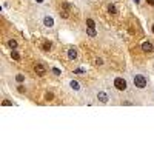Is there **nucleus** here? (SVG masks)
I'll list each match as a JSON object with an SVG mask.
<instances>
[{
    "label": "nucleus",
    "instance_id": "obj_1",
    "mask_svg": "<svg viewBox=\"0 0 154 154\" xmlns=\"http://www.w3.org/2000/svg\"><path fill=\"white\" fill-rule=\"evenodd\" d=\"M131 82H133V85H134L136 89L143 91V89H146V86H148V77L143 72H137L136 71V72L131 74Z\"/></svg>",
    "mask_w": 154,
    "mask_h": 154
},
{
    "label": "nucleus",
    "instance_id": "obj_2",
    "mask_svg": "<svg viewBox=\"0 0 154 154\" xmlns=\"http://www.w3.org/2000/svg\"><path fill=\"white\" fill-rule=\"evenodd\" d=\"M96 100L99 102V103H102V105H108L111 102L109 93L106 91V89H103V88L97 89V91H96Z\"/></svg>",
    "mask_w": 154,
    "mask_h": 154
},
{
    "label": "nucleus",
    "instance_id": "obj_3",
    "mask_svg": "<svg viewBox=\"0 0 154 154\" xmlns=\"http://www.w3.org/2000/svg\"><path fill=\"white\" fill-rule=\"evenodd\" d=\"M112 85H114V88L117 89V91H120V93H125L126 89H128V82H126V79H125V77H122V75L114 77Z\"/></svg>",
    "mask_w": 154,
    "mask_h": 154
},
{
    "label": "nucleus",
    "instance_id": "obj_4",
    "mask_svg": "<svg viewBox=\"0 0 154 154\" xmlns=\"http://www.w3.org/2000/svg\"><path fill=\"white\" fill-rule=\"evenodd\" d=\"M42 25L45 28H54L56 26V17L53 14H43L42 16Z\"/></svg>",
    "mask_w": 154,
    "mask_h": 154
},
{
    "label": "nucleus",
    "instance_id": "obj_5",
    "mask_svg": "<svg viewBox=\"0 0 154 154\" xmlns=\"http://www.w3.org/2000/svg\"><path fill=\"white\" fill-rule=\"evenodd\" d=\"M68 88L71 89L72 93H80L82 91V85L77 79H69L68 80Z\"/></svg>",
    "mask_w": 154,
    "mask_h": 154
},
{
    "label": "nucleus",
    "instance_id": "obj_6",
    "mask_svg": "<svg viewBox=\"0 0 154 154\" xmlns=\"http://www.w3.org/2000/svg\"><path fill=\"white\" fill-rule=\"evenodd\" d=\"M34 71H35V74H37L38 77H43V75L48 72V68H46V65H45V63H35Z\"/></svg>",
    "mask_w": 154,
    "mask_h": 154
},
{
    "label": "nucleus",
    "instance_id": "obj_7",
    "mask_svg": "<svg viewBox=\"0 0 154 154\" xmlns=\"http://www.w3.org/2000/svg\"><path fill=\"white\" fill-rule=\"evenodd\" d=\"M66 57H68V60H77L79 59V51H77L74 46H71V48H68L66 49Z\"/></svg>",
    "mask_w": 154,
    "mask_h": 154
},
{
    "label": "nucleus",
    "instance_id": "obj_8",
    "mask_svg": "<svg viewBox=\"0 0 154 154\" xmlns=\"http://www.w3.org/2000/svg\"><path fill=\"white\" fill-rule=\"evenodd\" d=\"M140 48H142V51H145V53H152V51H154V45L149 40L142 42V43H140Z\"/></svg>",
    "mask_w": 154,
    "mask_h": 154
},
{
    "label": "nucleus",
    "instance_id": "obj_9",
    "mask_svg": "<svg viewBox=\"0 0 154 154\" xmlns=\"http://www.w3.org/2000/svg\"><path fill=\"white\" fill-rule=\"evenodd\" d=\"M106 9H108V12L111 16H119V8H117V5L116 3H108L106 5Z\"/></svg>",
    "mask_w": 154,
    "mask_h": 154
},
{
    "label": "nucleus",
    "instance_id": "obj_10",
    "mask_svg": "<svg viewBox=\"0 0 154 154\" xmlns=\"http://www.w3.org/2000/svg\"><path fill=\"white\" fill-rule=\"evenodd\" d=\"M6 48H9V49H19V40H16V38H8V40H6Z\"/></svg>",
    "mask_w": 154,
    "mask_h": 154
},
{
    "label": "nucleus",
    "instance_id": "obj_11",
    "mask_svg": "<svg viewBox=\"0 0 154 154\" xmlns=\"http://www.w3.org/2000/svg\"><path fill=\"white\" fill-rule=\"evenodd\" d=\"M14 80H16V83L22 85V83L26 82V77H25V74H22V72H17V74L14 75Z\"/></svg>",
    "mask_w": 154,
    "mask_h": 154
},
{
    "label": "nucleus",
    "instance_id": "obj_12",
    "mask_svg": "<svg viewBox=\"0 0 154 154\" xmlns=\"http://www.w3.org/2000/svg\"><path fill=\"white\" fill-rule=\"evenodd\" d=\"M85 23H86L88 28H94V29H96V20H94L93 17H86V19H85Z\"/></svg>",
    "mask_w": 154,
    "mask_h": 154
},
{
    "label": "nucleus",
    "instance_id": "obj_13",
    "mask_svg": "<svg viewBox=\"0 0 154 154\" xmlns=\"http://www.w3.org/2000/svg\"><path fill=\"white\" fill-rule=\"evenodd\" d=\"M11 59L12 60H20L22 59V56H20V53H19V49H11Z\"/></svg>",
    "mask_w": 154,
    "mask_h": 154
},
{
    "label": "nucleus",
    "instance_id": "obj_14",
    "mask_svg": "<svg viewBox=\"0 0 154 154\" xmlns=\"http://www.w3.org/2000/svg\"><path fill=\"white\" fill-rule=\"evenodd\" d=\"M51 48H53V43H51L49 40H43L42 42V49L43 51H49Z\"/></svg>",
    "mask_w": 154,
    "mask_h": 154
},
{
    "label": "nucleus",
    "instance_id": "obj_15",
    "mask_svg": "<svg viewBox=\"0 0 154 154\" xmlns=\"http://www.w3.org/2000/svg\"><path fill=\"white\" fill-rule=\"evenodd\" d=\"M85 31H86L88 37H96V35H97V31H96L94 28H88V26H86V29H85Z\"/></svg>",
    "mask_w": 154,
    "mask_h": 154
},
{
    "label": "nucleus",
    "instance_id": "obj_16",
    "mask_svg": "<svg viewBox=\"0 0 154 154\" xmlns=\"http://www.w3.org/2000/svg\"><path fill=\"white\" fill-rule=\"evenodd\" d=\"M2 106H14V103H12L9 99H3L2 100Z\"/></svg>",
    "mask_w": 154,
    "mask_h": 154
},
{
    "label": "nucleus",
    "instance_id": "obj_17",
    "mask_svg": "<svg viewBox=\"0 0 154 154\" xmlns=\"http://www.w3.org/2000/svg\"><path fill=\"white\" fill-rule=\"evenodd\" d=\"M68 16H69V11H65V9L60 11V17L62 19H68Z\"/></svg>",
    "mask_w": 154,
    "mask_h": 154
},
{
    "label": "nucleus",
    "instance_id": "obj_18",
    "mask_svg": "<svg viewBox=\"0 0 154 154\" xmlns=\"http://www.w3.org/2000/svg\"><path fill=\"white\" fill-rule=\"evenodd\" d=\"M51 71H53V74H54V75H57V77L62 74V71H60L57 66H53V68H51Z\"/></svg>",
    "mask_w": 154,
    "mask_h": 154
},
{
    "label": "nucleus",
    "instance_id": "obj_19",
    "mask_svg": "<svg viewBox=\"0 0 154 154\" xmlns=\"http://www.w3.org/2000/svg\"><path fill=\"white\" fill-rule=\"evenodd\" d=\"M96 65H97V66H102V65H103V59L97 57V59H96Z\"/></svg>",
    "mask_w": 154,
    "mask_h": 154
},
{
    "label": "nucleus",
    "instance_id": "obj_20",
    "mask_svg": "<svg viewBox=\"0 0 154 154\" xmlns=\"http://www.w3.org/2000/svg\"><path fill=\"white\" fill-rule=\"evenodd\" d=\"M62 9L69 11V9H71V5H69V3H62Z\"/></svg>",
    "mask_w": 154,
    "mask_h": 154
},
{
    "label": "nucleus",
    "instance_id": "obj_21",
    "mask_svg": "<svg viewBox=\"0 0 154 154\" xmlns=\"http://www.w3.org/2000/svg\"><path fill=\"white\" fill-rule=\"evenodd\" d=\"M122 105L128 106V105H133V102H131V100H123V102H122Z\"/></svg>",
    "mask_w": 154,
    "mask_h": 154
},
{
    "label": "nucleus",
    "instance_id": "obj_22",
    "mask_svg": "<svg viewBox=\"0 0 154 154\" xmlns=\"http://www.w3.org/2000/svg\"><path fill=\"white\" fill-rule=\"evenodd\" d=\"M145 3L149 5V6H154V0H145Z\"/></svg>",
    "mask_w": 154,
    "mask_h": 154
},
{
    "label": "nucleus",
    "instance_id": "obj_23",
    "mask_svg": "<svg viewBox=\"0 0 154 154\" xmlns=\"http://www.w3.org/2000/svg\"><path fill=\"white\" fill-rule=\"evenodd\" d=\"M151 34H154V23L151 25Z\"/></svg>",
    "mask_w": 154,
    "mask_h": 154
},
{
    "label": "nucleus",
    "instance_id": "obj_24",
    "mask_svg": "<svg viewBox=\"0 0 154 154\" xmlns=\"http://www.w3.org/2000/svg\"><path fill=\"white\" fill-rule=\"evenodd\" d=\"M35 2H37V3H43V2H45V0H35Z\"/></svg>",
    "mask_w": 154,
    "mask_h": 154
},
{
    "label": "nucleus",
    "instance_id": "obj_25",
    "mask_svg": "<svg viewBox=\"0 0 154 154\" xmlns=\"http://www.w3.org/2000/svg\"><path fill=\"white\" fill-rule=\"evenodd\" d=\"M152 96H154V88H152Z\"/></svg>",
    "mask_w": 154,
    "mask_h": 154
},
{
    "label": "nucleus",
    "instance_id": "obj_26",
    "mask_svg": "<svg viewBox=\"0 0 154 154\" xmlns=\"http://www.w3.org/2000/svg\"><path fill=\"white\" fill-rule=\"evenodd\" d=\"M152 69H154V63H152Z\"/></svg>",
    "mask_w": 154,
    "mask_h": 154
}]
</instances>
